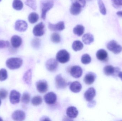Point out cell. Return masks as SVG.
<instances>
[{"instance_id": "8d00e7d4", "label": "cell", "mask_w": 122, "mask_h": 121, "mask_svg": "<svg viewBox=\"0 0 122 121\" xmlns=\"http://www.w3.org/2000/svg\"><path fill=\"white\" fill-rule=\"evenodd\" d=\"M9 45L10 44L8 41L0 40V49L8 47Z\"/></svg>"}, {"instance_id": "52a82bcc", "label": "cell", "mask_w": 122, "mask_h": 121, "mask_svg": "<svg viewBox=\"0 0 122 121\" xmlns=\"http://www.w3.org/2000/svg\"><path fill=\"white\" fill-rule=\"evenodd\" d=\"M36 87L37 90L39 93L44 94L46 93L48 89V85L46 80H41L36 83Z\"/></svg>"}, {"instance_id": "603a6c76", "label": "cell", "mask_w": 122, "mask_h": 121, "mask_svg": "<svg viewBox=\"0 0 122 121\" xmlns=\"http://www.w3.org/2000/svg\"><path fill=\"white\" fill-rule=\"evenodd\" d=\"M31 78L32 72L31 69H29L24 74L23 77V80L25 84L30 86L31 84Z\"/></svg>"}, {"instance_id": "c3c4849f", "label": "cell", "mask_w": 122, "mask_h": 121, "mask_svg": "<svg viewBox=\"0 0 122 121\" xmlns=\"http://www.w3.org/2000/svg\"><path fill=\"white\" fill-rule=\"evenodd\" d=\"M1 0H0V1H1Z\"/></svg>"}, {"instance_id": "4fadbf2b", "label": "cell", "mask_w": 122, "mask_h": 121, "mask_svg": "<svg viewBox=\"0 0 122 121\" xmlns=\"http://www.w3.org/2000/svg\"><path fill=\"white\" fill-rule=\"evenodd\" d=\"M70 73L73 77L75 78H79L82 75V70L80 66L75 65L71 67Z\"/></svg>"}, {"instance_id": "8fae6325", "label": "cell", "mask_w": 122, "mask_h": 121, "mask_svg": "<svg viewBox=\"0 0 122 121\" xmlns=\"http://www.w3.org/2000/svg\"><path fill=\"white\" fill-rule=\"evenodd\" d=\"M48 28L51 31H62L65 28V26L63 21H60L56 24L49 23Z\"/></svg>"}, {"instance_id": "ac0fdd59", "label": "cell", "mask_w": 122, "mask_h": 121, "mask_svg": "<svg viewBox=\"0 0 122 121\" xmlns=\"http://www.w3.org/2000/svg\"><path fill=\"white\" fill-rule=\"evenodd\" d=\"M96 77V74L94 72H89L85 75L84 78V82L87 85H91L95 81Z\"/></svg>"}, {"instance_id": "484cf974", "label": "cell", "mask_w": 122, "mask_h": 121, "mask_svg": "<svg viewBox=\"0 0 122 121\" xmlns=\"http://www.w3.org/2000/svg\"><path fill=\"white\" fill-rule=\"evenodd\" d=\"M83 46V43L81 41L77 40L73 42L72 45V48L74 51L76 52L82 49Z\"/></svg>"}, {"instance_id": "e0dca14e", "label": "cell", "mask_w": 122, "mask_h": 121, "mask_svg": "<svg viewBox=\"0 0 122 121\" xmlns=\"http://www.w3.org/2000/svg\"><path fill=\"white\" fill-rule=\"evenodd\" d=\"M96 90L93 87L89 88L84 94V98L86 101L90 102L92 101L96 96Z\"/></svg>"}, {"instance_id": "b9f144b4", "label": "cell", "mask_w": 122, "mask_h": 121, "mask_svg": "<svg viewBox=\"0 0 122 121\" xmlns=\"http://www.w3.org/2000/svg\"><path fill=\"white\" fill-rule=\"evenodd\" d=\"M117 14L119 17H122V11H120L117 12Z\"/></svg>"}, {"instance_id": "6da1fadb", "label": "cell", "mask_w": 122, "mask_h": 121, "mask_svg": "<svg viewBox=\"0 0 122 121\" xmlns=\"http://www.w3.org/2000/svg\"><path fill=\"white\" fill-rule=\"evenodd\" d=\"M54 3L53 0H42L41 2V18L45 20L46 18V13L53 7Z\"/></svg>"}, {"instance_id": "7402d4cb", "label": "cell", "mask_w": 122, "mask_h": 121, "mask_svg": "<svg viewBox=\"0 0 122 121\" xmlns=\"http://www.w3.org/2000/svg\"><path fill=\"white\" fill-rule=\"evenodd\" d=\"M70 90L74 93H78L81 90L82 85L79 82L74 81L70 84Z\"/></svg>"}, {"instance_id": "f35d334b", "label": "cell", "mask_w": 122, "mask_h": 121, "mask_svg": "<svg viewBox=\"0 0 122 121\" xmlns=\"http://www.w3.org/2000/svg\"><path fill=\"white\" fill-rule=\"evenodd\" d=\"M112 1L114 6L117 8L122 6V0H112Z\"/></svg>"}, {"instance_id": "9c48e42d", "label": "cell", "mask_w": 122, "mask_h": 121, "mask_svg": "<svg viewBox=\"0 0 122 121\" xmlns=\"http://www.w3.org/2000/svg\"><path fill=\"white\" fill-rule=\"evenodd\" d=\"M44 99L46 104L49 105H52L56 102L57 96L55 93L51 92L47 93L44 96Z\"/></svg>"}, {"instance_id": "9a60e30c", "label": "cell", "mask_w": 122, "mask_h": 121, "mask_svg": "<svg viewBox=\"0 0 122 121\" xmlns=\"http://www.w3.org/2000/svg\"><path fill=\"white\" fill-rule=\"evenodd\" d=\"M97 58L100 61L107 62L109 59L107 52L104 49H100L97 52L96 54Z\"/></svg>"}, {"instance_id": "74e56055", "label": "cell", "mask_w": 122, "mask_h": 121, "mask_svg": "<svg viewBox=\"0 0 122 121\" xmlns=\"http://www.w3.org/2000/svg\"><path fill=\"white\" fill-rule=\"evenodd\" d=\"M8 92L6 90L4 89L0 90V98L2 99H4L7 97Z\"/></svg>"}, {"instance_id": "8992f818", "label": "cell", "mask_w": 122, "mask_h": 121, "mask_svg": "<svg viewBox=\"0 0 122 121\" xmlns=\"http://www.w3.org/2000/svg\"><path fill=\"white\" fill-rule=\"evenodd\" d=\"M55 84L56 88L59 89H63L66 87L67 83L61 74L56 75L55 77Z\"/></svg>"}, {"instance_id": "1f68e13d", "label": "cell", "mask_w": 122, "mask_h": 121, "mask_svg": "<svg viewBox=\"0 0 122 121\" xmlns=\"http://www.w3.org/2000/svg\"><path fill=\"white\" fill-rule=\"evenodd\" d=\"M51 40L54 43H58L61 41V37L60 35L56 33H54L51 36Z\"/></svg>"}, {"instance_id": "60d3db41", "label": "cell", "mask_w": 122, "mask_h": 121, "mask_svg": "<svg viewBox=\"0 0 122 121\" xmlns=\"http://www.w3.org/2000/svg\"><path fill=\"white\" fill-rule=\"evenodd\" d=\"M90 102L88 104V106L90 108H92L96 104V102L95 101H91L89 102Z\"/></svg>"}, {"instance_id": "ee69618b", "label": "cell", "mask_w": 122, "mask_h": 121, "mask_svg": "<svg viewBox=\"0 0 122 121\" xmlns=\"http://www.w3.org/2000/svg\"><path fill=\"white\" fill-rule=\"evenodd\" d=\"M118 76L120 78H121L122 81V72H118Z\"/></svg>"}, {"instance_id": "30bf717a", "label": "cell", "mask_w": 122, "mask_h": 121, "mask_svg": "<svg viewBox=\"0 0 122 121\" xmlns=\"http://www.w3.org/2000/svg\"><path fill=\"white\" fill-rule=\"evenodd\" d=\"M46 65V69L48 71L54 72L57 70L58 64L56 60L51 59L47 60Z\"/></svg>"}, {"instance_id": "3957f363", "label": "cell", "mask_w": 122, "mask_h": 121, "mask_svg": "<svg viewBox=\"0 0 122 121\" xmlns=\"http://www.w3.org/2000/svg\"><path fill=\"white\" fill-rule=\"evenodd\" d=\"M56 59L58 62L64 64L69 62L70 59V55L66 50H61L57 53Z\"/></svg>"}, {"instance_id": "7dc6e473", "label": "cell", "mask_w": 122, "mask_h": 121, "mask_svg": "<svg viewBox=\"0 0 122 121\" xmlns=\"http://www.w3.org/2000/svg\"></svg>"}, {"instance_id": "83f0119b", "label": "cell", "mask_w": 122, "mask_h": 121, "mask_svg": "<svg viewBox=\"0 0 122 121\" xmlns=\"http://www.w3.org/2000/svg\"><path fill=\"white\" fill-rule=\"evenodd\" d=\"M13 7L15 10H20L23 7V4L21 0H14L13 1Z\"/></svg>"}, {"instance_id": "7c38bea8", "label": "cell", "mask_w": 122, "mask_h": 121, "mask_svg": "<svg viewBox=\"0 0 122 121\" xmlns=\"http://www.w3.org/2000/svg\"><path fill=\"white\" fill-rule=\"evenodd\" d=\"M28 27L27 22L22 20H18L15 23V29L19 32H24L27 30Z\"/></svg>"}, {"instance_id": "44dd1931", "label": "cell", "mask_w": 122, "mask_h": 121, "mask_svg": "<svg viewBox=\"0 0 122 121\" xmlns=\"http://www.w3.org/2000/svg\"><path fill=\"white\" fill-rule=\"evenodd\" d=\"M11 43L12 46L14 48H18L21 45L22 39L20 37L17 35L12 36L11 39Z\"/></svg>"}, {"instance_id": "f1b7e54d", "label": "cell", "mask_w": 122, "mask_h": 121, "mask_svg": "<svg viewBox=\"0 0 122 121\" xmlns=\"http://www.w3.org/2000/svg\"><path fill=\"white\" fill-rule=\"evenodd\" d=\"M97 3L100 13L102 15H105L107 14V10L102 0H98Z\"/></svg>"}, {"instance_id": "d6986e66", "label": "cell", "mask_w": 122, "mask_h": 121, "mask_svg": "<svg viewBox=\"0 0 122 121\" xmlns=\"http://www.w3.org/2000/svg\"><path fill=\"white\" fill-rule=\"evenodd\" d=\"M67 116L70 118H75L78 115V111L76 107L70 106L67 109L66 111Z\"/></svg>"}, {"instance_id": "ab89813d", "label": "cell", "mask_w": 122, "mask_h": 121, "mask_svg": "<svg viewBox=\"0 0 122 121\" xmlns=\"http://www.w3.org/2000/svg\"><path fill=\"white\" fill-rule=\"evenodd\" d=\"M72 1H77L78 3H79L81 5L82 8L84 7L86 5V2L85 0H72Z\"/></svg>"}, {"instance_id": "5bb4252c", "label": "cell", "mask_w": 122, "mask_h": 121, "mask_svg": "<svg viewBox=\"0 0 122 121\" xmlns=\"http://www.w3.org/2000/svg\"><path fill=\"white\" fill-rule=\"evenodd\" d=\"M20 94L15 90H13L11 91L10 95V101L13 104H16L20 102Z\"/></svg>"}, {"instance_id": "4316f807", "label": "cell", "mask_w": 122, "mask_h": 121, "mask_svg": "<svg viewBox=\"0 0 122 121\" xmlns=\"http://www.w3.org/2000/svg\"><path fill=\"white\" fill-rule=\"evenodd\" d=\"M39 19V15L36 13L33 12L30 13L28 17V20L30 23L34 24L37 22Z\"/></svg>"}, {"instance_id": "ffe728a7", "label": "cell", "mask_w": 122, "mask_h": 121, "mask_svg": "<svg viewBox=\"0 0 122 121\" xmlns=\"http://www.w3.org/2000/svg\"><path fill=\"white\" fill-rule=\"evenodd\" d=\"M119 68H115L112 65H107L104 68V72L107 76L113 75L115 73L118 72Z\"/></svg>"}, {"instance_id": "d6a6232c", "label": "cell", "mask_w": 122, "mask_h": 121, "mask_svg": "<svg viewBox=\"0 0 122 121\" xmlns=\"http://www.w3.org/2000/svg\"><path fill=\"white\" fill-rule=\"evenodd\" d=\"M25 4L29 6L33 10H36V5L35 0H26L25 2Z\"/></svg>"}, {"instance_id": "7bdbcfd3", "label": "cell", "mask_w": 122, "mask_h": 121, "mask_svg": "<svg viewBox=\"0 0 122 121\" xmlns=\"http://www.w3.org/2000/svg\"><path fill=\"white\" fill-rule=\"evenodd\" d=\"M41 120L42 121H51V120H50V119H49L48 118V117H44L43 118H42V119H41Z\"/></svg>"}, {"instance_id": "e575fe53", "label": "cell", "mask_w": 122, "mask_h": 121, "mask_svg": "<svg viewBox=\"0 0 122 121\" xmlns=\"http://www.w3.org/2000/svg\"><path fill=\"white\" fill-rule=\"evenodd\" d=\"M8 77V73L6 70L1 69L0 70V81H3L6 79Z\"/></svg>"}, {"instance_id": "277c9868", "label": "cell", "mask_w": 122, "mask_h": 121, "mask_svg": "<svg viewBox=\"0 0 122 121\" xmlns=\"http://www.w3.org/2000/svg\"><path fill=\"white\" fill-rule=\"evenodd\" d=\"M107 49L114 54H118L122 51V47L115 40H112L107 43Z\"/></svg>"}, {"instance_id": "cb8c5ba5", "label": "cell", "mask_w": 122, "mask_h": 121, "mask_svg": "<svg viewBox=\"0 0 122 121\" xmlns=\"http://www.w3.org/2000/svg\"><path fill=\"white\" fill-rule=\"evenodd\" d=\"M94 36L91 33H86L82 36V41L85 45H90L94 42Z\"/></svg>"}, {"instance_id": "f6af8a7d", "label": "cell", "mask_w": 122, "mask_h": 121, "mask_svg": "<svg viewBox=\"0 0 122 121\" xmlns=\"http://www.w3.org/2000/svg\"><path fill=\"white\" fill-rule=\"evenodd\" d=\"M3 121V119H2V118H1V117H0V121Z\"/></svg>"}, {"instance_id": "f546056e", "label": "cell", "mask_w": 122, "mask_h": 121, "mask_svg": "<svg viewBox=\"0 0 122 121\" xmlns=\"http://www.w3.org/2000/svg\"><path fill=\"white\" fill-rule=\"evenodd\" d=\"M43 100L41 97L39 96H36L31 99V103L34 106H37L41 104Z\"/></svg>"}, {"instance_id": "d4e9b609", "label": "cell", "mask_w": 122, "mask_h": 121, "mask_svg": "<svg viewBox=\"0 0 122 121\" xmlns=\"http://www.w3.org/2000/svg\"><path fill=\"white\" fill-rule=\"evenodd\" d=\"M85 28L83 26L78 25L76 26L73 30V32L77 36H81L84 32Z\"/></svg>"}, {"instance_id": "7a4b0ae2", "label": "cell", "mask_w": 122, "mask_h": 121, "mask_svg": "<svg viewBox=\"0 0 122 121\" xmlns=\"http://www.w3.org/2000/svg\"><path fill=\"white\" fill-rule=\"evenodd\" d=\"M23 63V60L19 58H11L6 61L7 67L10 69L14 70L20 68Z\"/></svg>"}, {"instance_id": "bcb514c9", "label": "cell", "mask_w": 122, "mask_h": 121, "mask_svg": "<svg viewBox=\"0 0 122 121\" xmlns=\"http://www.w3.org/2000/svg\"><path fill=\"white\" fill-rule=\"evenodd\" d=\"M1 104V101L0 99V106Z\"/></svg>"}, {"instance_id": "5b68a950", "label": "cell", "mask_w": 122, "mask_h": 121, "mask_svg": "<svg viewBox=\"0 0 122 121\" xmlns=\"http://www.w3.org/2000/svg\"><path fill=\"white\" fill-rule=\"evenodd\" d=\"M33 33L36 37H41L45 33V25L41 22L36 25L33 29Z\"/></svg>"}, {"instance_id": "4dcf8cb0", "label": "cell", "mask_w": 122, "mask_h": 121, "mask_svg": "<svg viewBox=\"0 0 122 121\" xmlns=\"http://www.w3.org/2000/svg\"><path fill=\"white\" fill-rule=\"evenodd\" d=\"M92 59L88 54H85L83 55L81 58V62L84 64H88L91 62Z\"/></svg>"}, {"instance_id": "2e32d148", "label": "cell", "mask_w": 122, "mask_h": 121, "mask_svg": "<svg viewBox=\"0 0 122 121\" xmlns=\"http://www.w3.org/2000/svg\"><path fill=\"white\" fill-rule=\"evenodd\" d=\"M11 117L13 120L15 121H23L25 118V114L23 111L16 110L13 113Z\"/></svg>"}, {"instance_id": "ba28073f", "label": "cell", "mask_w": 122, "mask_h": 121, "mask_svg": "<svg viewBox=\"0 0 122 121\" xmlns=\"http://www.w3.org/2000/svg\"><path fill=\"white\" fill-rule=\"evenodd\" d=\"M82 8L81 5L76 1H72V3L70 9V13L73 15H79L81 11Z\"/></svg>"}, {"instance_id": "836d02e7", "label": "cell", "mask_w": 122, "mask_h": 121, "mask_svg": "<svg viewBox=\"0 0 122 121\" xmlns=\"http://www.w3.org/2000/svg\"><path fill=\"white\" fill-rule=\"evenodd\" d=\"M30 95L28 92H24L21 98V102L25 104H28L30 101Z\"/></svg>"}, {"instance_id": "d590c367", "label": "cell", "mask_w": 122, "mask_h": 121, "mask_svg": "<svg viewBox=\"0 0 122 121\" xmlns=\"http://www.w3.org/2000/svg\"><path fill=\"white\" fill-rule=\"evenodd\" d=\"M31 45L34 48H38L41 45V40L39 38H34L32 40Z\"/></svg>"}]
</instances>
